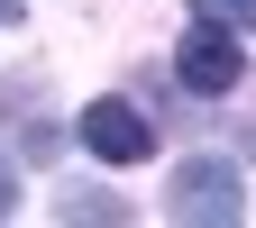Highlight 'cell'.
<instances>
[{
	"label": "cell",
	"instance_id": "cell-1",
	"mask_svg": "<svg viewBox=\"0 0 256 228\" xmlns=\"http://www.w3.org/2000/svg\"><path fill=\"white\" fill-rule=\"evenodd\" d=\"M238 73H247L238 18H210V9H192L183 46H174V82H183V91H202V101H220V91H238Z\"/></svg>",
	"mask_w": 256,
	"mask_h": 228
},
{
	"label": "cell",
	"instance_id": "cell-2",
	"mask_svg": "<svg viewBox=\"0 0 256 228\" xmlns=\"http://www.w3.org/2000/svg\"><path fill=\"white\" fill-rule=\"evenodd\" d=\"M165 210L192 219V228H238V219H247L238 165H220V155H183V174H174V192H165Z\"/></svg>",
	"mask_w": 256,
	"mask_h": 228
},
{
	"label": "cell",
	"instance_id": "cell-3",
	"mask_svg": "<svg viewBox=\"0 0 256 228\" xmlns=\"http://www.w3.org/2000/svg\"><path fill=\"white\" fill-rule=\"evenodd\" d=\"M82 146L101 155V165H146L156 155V119L138 101H92L82 110Z\"/></svg>",
	"mask_w": 256,
	"mask_h": 228
},
{
	"label": "cell",
	"instance_id": "cell-4",
	"mask_svg": "<svg viewBox=\"0 0 256 228\" xmlns=\"http://www.w3.org/2000/svg\"><path fill=\"white\" fill-rule=\"evenodd\" d=\"M64 219H128V201L119 192H74V201H55Z\"/></svg>",
	"mask_w": 256,
	"mask_h": 228
},
{
	"label": "cell",
	"instance_id": "cell-5",
	"mask_svg": "<svg viewBox=\"0 0 256 228\" xmlns=\"http://www.w3.org/2000/svg\"><path fill=\"white\" fill-rule=\"evenodd\" d=\"M192 9H210V18H238V27H256V0H192Z\"/></svg>",
	"mask_w": 256,
	"mask_h": 228
},
{
	"label": "cell",
	"instance_id": "cell-6",
	"mask_svg": "<svg viewBox=\"0 0 256 228\" xmlns=\"http://www.w3.org/2000/svg\"><path fill=\"white\" fill-rule=\"evenodd\" d=\"M0 219H10V174H0Z\"/></svg>",
	"mask_w": 256,
	"mask_h": 228
}]
</instances>
